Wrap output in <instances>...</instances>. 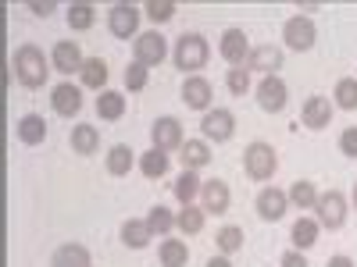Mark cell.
<instances>
[{"instance_id":"1","label":"cell","mask_w":357,"mask_h":267,"mask_svg":"<svg viewBox=\"0 0 357 267\" xmlns=\"http://www.w3.org/2000/svg\"><path fill=\"white\" fill-rule=\"evenodd\" d=\"M15 75H18V82L25 89H40L47 82V57H43V50L33 47V43L18 47L15 50Z\"/></svg>"},{"instance_id":"2","label":"cell","mask_w":357,"mask_h":267,"mask_svg":"<svg viewBox=\"0 0 357 267\" xmlns=\"http://www.w3.org/2000/svg\"><path fill=\"white\" fill-rule=\"evenodd\" d=\"M172 61L178 72H200L211 61V47H207V40L200 33H186V36H178V43L172 50Z\"/></svg>"},{"instance_id":"3","label":"cell","mask_w":357,"mask_h":267,"mask_svg":"<svg viewBox=\"0 0 357 267\" xmlns=\"http://www.w3.org/2000/svg\"><path fill=\"white\" fill-rule=\"evenodd\" d=\"M243 168H247V175L254 178V182H268L279 168V157L272 150V143H250L247 154H243Z\"/></svg>"},{"instance_id":"4","label":"cell","mask_w":357,"mask_h":267,"mask_svg":"<svg viewBox=\"0 0 357 267\" xmlns=\"http://www.w3.org/2000/svg\"><path fill=\"white\" fill-rule=\"evenodd\" d=\"M314 211H318V225L321 228H343L347 225V211H350V203L340 189H329V193H321L318 203H314Z\"/></svg>"},{"instance_id":"5","label":"cell","mask_w":357,"mask_h":267,"mask_svg":"<svg viewBox=\"0 0 357 267\" xmlns=\"http://www.w3.org/2000/svg\"><path fill=\"white\" fill-rule=\"evenodd\" d=\"M143 22V11L132 8V4H114L107 11V29H111V36L114 40H132L136 36V29Z\"/></svg>"},{"instance_id":"6","label":"cell","mask_w":357,"mask_h":267,"mask_svg":"<svg viewBox=\"0 0 357 267\" xmlns=\"http://www.w3.org/2000/svg\"><path fill=\"white\" fill-rule=\"evenodd\" d=\"M165 57H168V43L161 33H154V29H146V33L136 36V61L143 68H158L165 65Z\"/></svg>"},{"instance_id":"7","label":"cell","mask_w":357,"mask_h":267,"mask_svg":"<svg viewBox=\"0 0 357 267\" xmlns=\"http://www.w3.org/2000/svg\"><path fill=\"white\" fill-rule=\"evenodd\" d=\"M282 40H286V47H289V50L304 54V50H311V47H314L318 33H314V25H311V18H307V15H293V18L282 25Z\"/></svg>"},{"instance_id":"8","label":"cell","mask_w":357,"mask_h":267,"mask_svg":"<svg viewBox=\"0 0 357 267\" xmlns=\"http://www.w3.org/2000/svg\"><path fill=\"white\" fill-rule=\"evenodd\" d=\"M257 104H261V111H268V114H279V111L289 104V86H286L279 75H264V79L257 82Z\"/></svg>"},{"instance_id":"9","label":"cell","mask_w":357,"mask_h":267,"mask_svg":"<svg viewBox=\"0 0 357 267\" xmlns=\"http://www.w3.org/2000/svg\"><path fill=\"white\" fill-rule=\"evenodd\" d=\"M151 143L158 146V150H183V143H186V136H183V125L175 122V118H158V122L151 125Z\"/></svg>"},{"instance_id":"10","label":"cell","mask_w":357,"mask_h":267,"mask_svg":"<svg viewBox=\"0 0 357 267\" xmlns=\"http://www.w3.org/2000/svg\"><path fill=\"white\" fill-rule=\"evenodd\" d=\"M200 129H204L207 139L225 143V139H232V132H236V118H232V111H225V107H211V111L204 114Z\"/></svg>"},{"instance_id":"11","label":"cell","mask_w":357,"mask_h":267,"mask_svg":"<svg viewBox=\"0 0 357 267\" xmlns=\"http://www.w3.org/2000/svg\"><path fill=\"white\" fill-rule=\"evenodd\" d=\"M222 57L232 68H247L250 65V43H247L243 29H229V33L222 36Z\"/></svg>"},{"instance_id":"12","label":"cell","mask_w":357,"mask_h":267,"mask_svg":"<svg viewBox=\"0 0 357 267\" xmlns=\"http://www.w3.org/2000/svg\"><path fill=\"white\" fill-rule=\"evenodd\" d=\"M286 207H289V193H286V189L264 186V189L257 193V214H261L264 221H282Z\"/></svg>"},{"instance_id":"13","label":"cell","mask_w":357,"mask_h":267,"mask_svg":"<svg viewBox=\"0 0 357 267\" xmlns=\"http://www.w3.org/2000/svg\"><path fill=\"white\" fill-rule=\"evenodd\" d=\"M211 97H215V86L200 79V75H190L183 82V104L193 107V111H211Z\"/></svg>"},{"instance_id":"14","label":"cell","mask_w":357,"mask_h":267,"mask_svg":"<svg viewBox=\"0 0 357 267\" xmlns=\"http://www.w3.org/2000/svg\"><path fill=\"white\" fill-rule=\"evenodd\" d=\"M301 122H304L311 132H321L325 125L333 122V100H325V97H307L304 107H301Z\"/></svg>"},{"instance_id":"15","label":"cell","mask_w":357,"mask_h":267,"mask_svg":"<svg viewBox=\"0 0 357 267\" xmlns=\"http://www.w3.org/2000/svg\"><path fill=\"white\" fill-rule=\"evenodd\" d=\"M50 104H54V111L61 118H72V114L82 111V89L72 86V82H57L54 93H50Z\"/></svg>"},{"instance_id":"16","label":"cell","mask_w":357,"mask_h":267,"mask_svg":"<svg viewBox=\"0 0 357 267\" xmlns=\"http://www.w3.org/2000/svg\"><path fill=\"white\" fill-rule=\"evenodd\" d=\"M200 200H204V214H225L229 211V186L222 178H211V182H204L200 189Z\"/></svg>"},{"instance_id":"17","label":"cell","mask_w":357,"mask_h":267,"mask_svg":"<svg viewBox=\"0 0 357 267\" xmlns=\"http://www.w3.org/2000/svg\"><path fill=\"white\" fill-rule=\"evenodd\" d=\"M54 68L61 72V75H72V72H82V50H79V43H72V40H61L54 47Z\"/></svg>"},{"instance_id":"18","label":"cell","mask_w":357,"mask_h":267,"mask_svg":"<svg viewBox=\"0 0 357 267\" xmlns=\"http://www.w3.org/2000/svg\"><path fill=\"white\" fill-rule=\"evenodd\" d=\"M151 239H154V232H151V225H146V218L143 221L139 218H129L122 225V243L129 250H146V246H151Z\"/></svg>"},{"instance_id":"19","label":"cell","mask_w":357,"mask_h":267,"mask_svg":"<svg viewBox=\"0 0 357 267\" xmlns=\"http://www.w3.org/2000/svg\"><path fill=\"white\" fill-rule=\"evenodd\" d=\"M250 72H264V75H275L282 68V54L279 47H254L250 50Z\"/></svg>"},{"instance_id":"20","label":"cell","mask_w":357,"mask_h":267,"mask_svg":"<svg viewBox=\"0 0 357 267\" xmlns=\"http://www.w3.org/2000/svg\"><path fill=\"white\" fill-rule=\"evenodd\" d=\"M50 267H89V250L79 246V243H65V246L54 250Z\"/></svg>"},{"instance_id":"21","label":"cell","mask_w":357,"mask_h":267,"mask_svg":"<svg viewBox=\"0 0 357 267\" xmlns=\"http://www.w3.org/2000/svg\"><path fill=\"white\" fill-rule=\"evenodd\" d=\"M318 232H321V225H318L314 218H301V221H293V228H289L293 250H311V246L318 243Z\"/></svg>"},{"instance_id":"22","label":"cell","mask_w":357,"mask_h":267,"mask_svg":"<svg viewBox=\"0 0 357 267\" xmlns=\"http://www.w3.org/2000/svg\"><path fill=\"white\" fill-rule=\"evenodd\" d=\"M18 139H22L25 146L43 143V139H47V122H43L40 114H22V122H18Z\"/></svg>"},{"instance_id":"23","label":"cell","mask_w":357,"mask_h":267,"mask_svg":"<svg viewBox=\"0 0 357 267\" xmlns=\"http://www.w3.org/2000/svg\"><path fill=\"white\" fill-rule=\"evenodd\" d=\"M178 157H183L186 171H197L204 164H211V150H207V143H200V139H186L183 150H178Z\"/></svg>"},{"instance_id":"24","label":"cell","mask_w":357,"mask_h":267,"mask_svg":"<svg viewBox=\"0 0 357 267\" xmlns=\"http://www.w3.org/2000/svg\"><path fill=\"white\" fill-rule=\"evenodd\" d=\"M97 146H100V132L93 125H75L72 129V150L89 157V154H97Z\"/></svg>"},{"instance_id":"25","label":"cell","mask_w":357,"mask_h":267,"mask_svg":"<svg viewBox=\"0 0 357 267\" xmlns=\"http://www.w3.org/2000/svg\"><path fill=\"white\" fill-rule=\"evenodd\" d=\"M97 114L104 118V122H118V118L126 114V97L114 93V89H104V93L97 97Z\"/></svg>"},{"instance_id":"26","label":"cell","mask_w":357,"mask_h":267,"mask_svg":"<svg viewBox=\"0 0 357 267\" xmlns=\"http://www.w3.org/2000/svg\"><path fill=\"white\" fill-rule=\"evenodd\" d=\"M158 260H161V267H186L190 250H186V243H178V239H165L161 250H158Z\"/></svg>"},{"instance_id":"27","label":"cell","mask_w":357,"mask_h":267,"mask_svg":"<svg viewBox=\"0 0 357 267\" xmlns=\"http://www.w3.org/2000/svg\"><path fill=\"white\" fill-rule=\"evenodd\" d=\"M132 150H129V146L126 143H118V146H111V150H107V171L114 175V178H122V175H129L132 171Z\"/></svg>"},{"instance_id":"28","label":"cell","mask_w":357,"mask_h":267,"mask_svg":"<svg viewBox=\"0 0 357 267\" xmlns=\"http://www.w3.org/2000/svg\"><path fill=\"white\" fill-rule=\"evenodd\" d=\"M139 171H143L146 178H165V171H168V154L158 150V146H151L146 154H139Z\"/></svg>"},{"instance_id":"29","label":"cell","mask_w":357,"mask_h":267,"mask_svg":"<svg viewBox=\"0 0 357 267\" xmlns=\"http://www.w3.org/2000/svg\"><path fill=\"white\" fill-rule=\"evenodd\" d=\"M82 86H89V89H100L104 93V86H107V65L100 61V57H89V61L82 65Z\"/></svg>"},{"instance_id":"30","label":"cell","mask_w":357,"mask_h":267,"mask_svg":"<svg viewBox=\"0 0 357 267\" xmlns=\"http://www.w3.org/2000/svg\"><path fill=\"white\" fill-rule=\"evenodd\" d=\"M175 228L183 235H200V228H204V207H183V211L175 214Z\"/></svg>"},{"instance_id":"31","label":"cell","mask_w":357,"mask_h":267,"mask_svg":"<svg viewBox=\"0 0 357 267\" xmlns=\"http://www.w3.org/2000/svg\"><path fill=\"white\" fill-rule=\"evenodd\" d=\"M286 193H289V203H293V207H301V211L314 207V203H318V196H321V193H318V189L307 182V178H301V182H293Z\"/></svg>"},{"instance_id":"32","label":"cell","mask_w":357,"mask_h":267,"mask_svg":"<svg viewBox=\"0 0 357 267\" xmlns=\"http://www.w3.org/2000/svg\"><path fill=\"white\" fill-rule=\"evenodd\" d=\"M200 178H197V171H183L178 175V182H175V196L183 200V207H193V200L200 196Z\"/></svg>"},{"instance_id":"33","label":"cell","mask_w":357,"mask_h":267,"mask_svg":"<svg viewBox=\"0 0 357 267\" xmlns=\"http://www.w3.org/2000/svg\"><path fill=\"white\" fill-rule=\"evenodd\" d=\"M146 225H151L154 235H168L175 228V214L168 211V207H154V211L146 214Z\"/></svg>"},{"instance_id":"34","label":"cell","mask_w":357,"mask_h":267,"mask_svg":"<svg viewBox=\"0 0 357 267\" xmlns=\"http://www.w3.org/2000/svg\"><path fill=\"white\" fill-rule=\"evenodd\" d=\"M240 246H243V228H240V225L218 228V250H222V253H236Z\"/></svg>"},{"instance_id":"35","label":"cell","mask_w":357,"mask_h":267,"mask_svg":"<svg viewBox=\"0 0 357 267\" xmlns=\"http://www.w3.org/2000/svg\"><path fill=\"white\" fill-rule=\"evenodd\" d=\"M336 104L343 111H357V79H340L336 82Z\"/></svg>"},{"instance_id":"36","label":"cell","mask_w":357,"mask_h":267,"mask_svg":"<svg viewBox=\"0 0 357 267\" xmlns=\"http://www.w3.org/2000/svg\"><path fill=\"white\" fill-rule=\"evenodd\" d=\"M93 18H97V11L89 8V4H75V8H68V25L75 29V33H86V29L93 25Z\"/></svg>"},{"instance_id":"37","label":"cell","mask_w":357,"mask_h":267,"mask_svg":"<svg viewBox=\"0 0 357 267\" xmlns=\"http://www.w3.org/2000/svg\"><path fill=\"white\" fill-rule=\"evenodd\" d=\"M225 86H229L232 97H243L247 89H250V68H232L229 79H225Z\"/></svg>"},{"instance_id":"38","label":"cell","mask_w":357,"mask_h":267,"mask_svg":"<svg viewBox=\"0 0 357 267\" xmlns=\"http://www.w3.org/2000/svg\"><path fill=\"white\" fill-rule=\"evenodd\" d=\"M146 72H151V68H143L139 61H132L126 68V86L132 89V93H143V89H146Z\"/></svg>"},{"instance_id":"39","label":"cell","mask_w":357,"mask_h":267,"mask_svg":"<svg viewBox=\"0 0 357 267\" xmlns=\"http://www.w3.org/2000/svg\"><path fill=\"white\" fill-rule=\"evenodd\" d=\"M175 15V4H172V0H151V4H146V18H151V22H168Z\"/></svg>"},{"instance_id":"40","label":"cell","mask_w":357,"mask_h":267,"mask_svg":"<svg viewBox=\"0 0 357 267\" xmlns=\"http://www.w3.org/2000/svg\"><path fill=\"white\" fill-rule=\"evenodd\" d=\"M340 150H343L347 157H357V125L343 129V136H340Z\"/></svg>"},{"instance_id":"41","label":"cell","mask_w":357,"mask_h":267,"mask_svg":"<svg viewBox=\"0 0 357 267\" xmlns=\"http://www.w3.org/2000/svg\"><path fill=\"white\" fill-rule=\"evenodd\" d=\"M282 267H307V257L301 250H286L282 253Z\"/></svg>"},{"instance_id":"42","label":"cell","mask_w":357,"mask_h":267,"mask_svg":"<svg viewBox=\"0 0 357 267\" xmlns=\"http://www.w3.org/2000/svg\"><path fill=\"white\" fill-rule=\"evenodd\" d=\"M325 267H354V260L343 257V253H336V257H329V264H325Z\"/></svg>"},{"instance_id":"43","label":"cell","mask_w":357,"mask_h":267,"mask_svg":"<svg viewBox=\"0 0 357 267\" xmlns=\"http://www.w3.org/2000/svg\"><path fill=\"white\" fill-rule=\"evenodd\" d=\"M207 267H232V260L222 253V257H211V260H207Z\"/></svg>"},{"instance_id":"44","label":"cell","mask_w":357,"mask_h":267,"mask_svg":"<svg viewBox=\"0 0 357 267\" xmlns=\"http://www.w3.org/2000/svg\"><path fill=\"white\" fill-rule=\"evenodd\" d=\"M33 15H54V8H47V4H33Z\"/></svg>"},{"instance_id":"45","label":"cell","mask_w":357,"mask_h":267,"mask_svg":"<svg viewBox=\"0 0 357 267\" xmlns=\"http://www.w3.org/2000/svg\"><path fill=\"white\" fill-rule=\"evenodd\" d=\"M354 207H357V186H354Z\"/></svg>"}]
</instances>
